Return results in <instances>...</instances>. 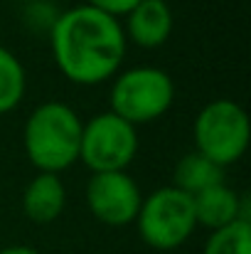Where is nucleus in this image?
<instances>
[{
	"instance_id": "f03ea898",
	"label": "nucleus",
	"mask_w": 251,
	"mask_h": 254,
	"mask_svg": "<svg viewBox=\"0 0 251 254\" xmlns=\"http://www.w3.org/2000/svg\"><path fill=\"white\" fill-rule=\"evenodd\" d=\"M84 121L64 101H42L32 109L22 128L27 161L40 173H62L79 161Z\"/></svg>"
},
{
	"instance_id": "ddd939ff",
	"label": "nucleus",
	"mask_w": 251,
	"mask_h": 254,
	"mask_svg": "<svg viewBox=\"0 0 251 254\" xmlns=\"http://www.w3.org/2000/svg\"><path fill=\"white\" fill-rule=\"evenodd\" d=\"M202 254H251V220H237L222 230H214Z\"/></svg>"
},
{
	"instance_id": "f257e3e1",
	"label": "nucleus",
	"mask_w": 251,
	"mask_h": 254,
	"mask_svg": "<svg viewBox=\"0 0 251 254\" xmlns=\"http://www.w3.org/2000/svg\"><path fill=\"white\" fill-rule=\"evenodd\" d=\"M50 42L57 69L79 86L108 82L121 69L128 45L118 17L91 5L62 12L52 22Z\"/></svg>"
},
{
	"instance_id": "4468645a",
	"label": "nucleus",
	"mask_w": 251,
	"mask_h": 254,
	"mask_svg": "<svg viewBox=\"0 0 251 254\" xmlns=\"http://www.w3.org/2000/svg\"><path fill=\"white\" fill-rule=\"evenodd\" d=\"M141 0H86V5L111 15V17H121V15H128Z\"/></svg>"
},
{
	"instance_id": "9b49d317",
	"label": "nucleus",
	"mask_w": 251,
	"mask_h": 254,
	"mask_svg": "<svg viewBox=\"0 0 251 254\" xmlns=\"http://www.w3.org/2000/svg\"><path fill=\"white\" fill-rule=\"evenodd\" d=\"M224 183V168L214 166L209 158L200 156L197 151L185 153L172 170V188L182 190L185 195L195 197L202 190Z\"/></svg>"
},
{
	"instance_id": "dca6fc26",
	"label": "nucleus",
	"mask_w": 251,
	"mask_h": 254,
	"mask_svg": "<svg viewBox=\"0 0 251 254\" xmlns=\"http://www.w3.org/2000/svg\"><path fill=\"white\" fill-rule=\"evenodd\" d=\"M35 2H52V0H35Z\"/></svg>"
},
{
	"instance_id": "7ed1b4c3",
	"label": "nucleus",
	"mask_w": 251,
	"mask_h": 254,
	"mask_svg": "<svg viewBox=\"0 0 251 254\" xmlns=\"http://www.w3.org/2000/svg\"><path fill=\"white\" fill-rule=\"evenodd\" d=\"M195 151L214 166L227 168L237 163L249 146V116L232 99H214L204 104L192 126Z\"/></svg>"
},
{
	"instance_id": "423d86ee",
	"label": "nucleus",
	"mask_w": 251,
	"mask_h": 254,
	"mask_svg": "<svg viewBox=\"0 0 251 254\" xmlns=\"http://www.w3.org/2000/svg\"><path fill=\"white\" fill-rule=\"evenodd\" d=\"M138 153V131L121 116L103 111L82 126L79 161L91 173H121Z\"/></svg>"
},
{
	"instance_id": "f8f14e48",
	"label": "nucleus",
	"mask_w": 251,
	"mask_h": 254,
	"mask_svg": "<svg viewBox=\"0 0 251 254\" xmlns=\"http://www.w3.org/2000/svg\"><path fill=\"white\" fill-rule=\"evenodd\" d=\"M25 89H27V74L22 62L15 57V52L0 45V116L20 106Z\"/></svg>"
},
{
	"instance_id": "0eeeda50",
	"label": "nucleus",
	"mask_w": 251,
	"mask_h": 254,
	"mask_svg": "<svg viewBox=\"0 0 251 254\" xmlns=\"http://www.w3.org/2000/svg\"><path fill=\"white\" fill-rule=\"evenodd\" d=\"M89 212L108 227H128L136 222L143 195L138 183L126 173H91L86 183Z\"/></svg>"
},
{
	"instance_id": "39448f33",
	"label": "nucleus",
	"mask_w": 251,
	"mask_h": 254,
	"mask_svg": "<svg viewBox=\"0 0 251 254\" xmlns=\"http://www.w3.org/2000/svg\"><path fill=\"white\" fill-rule=\"evenodd\" d=\"M108 101L111 114L121 116L131 126L151 124L170 111L175 101V82L165 69L131 67L113 79Z\"/></svg>"
},
{
	"instance_id": "20e7f679",
	"label": "nucleus",
	"mask_w": 251,
	"mask_h": 254,
	"mask_svg": "<svg viewBox=\"0 0 251 254\" xmlns=\"http://www.w3.org/2000/svg\"><path fill=\"white\" fill-rule=\"evenodd\" d=\"M136 227L141 240L158 252H172L182 247L197 230L192 197L182 190L165 185L143 197L136 215Z\"/></svg>"
},
{
	"instance_id": "2eb2a0df",
	"label": "nucleus",
	"mask_w": 251,
	"mask_h": 254,
	"mask_svg": "<svg viewBox=\"0 0 251 254\" xmlns=\"http://www.w3.org/2000/svg\"><path fill=\"white\" fill-rule=\"evenodd\" d=\"M0 254H40L35 247H27V245H10V247H2Z\"/></svg>"
},
{
	"instance_id": "9d476101",
	"label": "nucleus",
	"mask_w": 251,
	"mask_h": 254,
	"mask_svg": "<svg viewBox=\"0 0 251 254\" xmlns=\"http://www.w3.org/2000/svg\"><path fill=\"white\" fill-rule=\"evenodd\" d=\"M67 205V190L57 173H37L22 192V212L35 225L54 222Z\"/></svg>"
},
{
	"instance_id": "1a4fd4ad",
	"label": "nucleus",
	"mask_w": 251,
	"mask_h": 254,
	"mask_svg": "<svg viewBox=\"0 0 251 254\" xmlns=\"http://www.w3.org/2000/svg\"><path fill=\"white\" fill-rule=\"evenodd\" d=\"M247 202L249 200L242 197L227 183L212 185V188H207V190H202L200 195L192 197L197 227H207L209 232H214V230H222V227H227L237 220H249Z\"/></svg>"
},
{
	"instance_id": "6e6552de",
	"label": "nucleus",
	"mask_w": 251,
	"mask_h": 254,
	"mask_svg": "<svg viewBox=\"0 0 251 254\" xmlns=\"http://www.w3.org/2000/svg\"><path fill=\"white\" fill-rule=\"evenodd\" d=\"M172 25L175 17L165 0H141L126 15L123 35L141 50H158L170 40Z\"/></svg>"
}]
</instances>
